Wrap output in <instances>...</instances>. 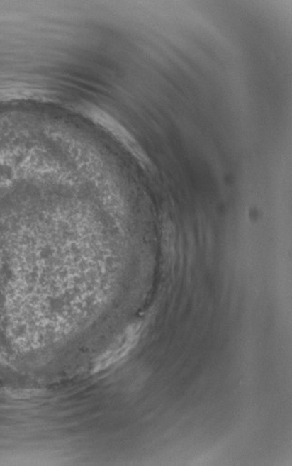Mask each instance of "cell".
Instances as JSON below:
<instances>
[{"instance_id": "6da1fadb", "label": "cell", "mask_w": 292, "mask_h": 466, "mask_svg": "<svg viewBox=\"0 0 292 466\" xmlns=\"http://www.w3.org/2000/svg\"><path fill=\"white\" fill-rule=\"evenodd\" d=\"M136 338V331H133L128 335L125 339L121 340L117 345L113 347L111 350H109L108 352H106L102 357L99 358V362H97L96 367H94V372L105 370V368L108 367L109 365L114 364V362H118V360H120L121 358L124 357V356L129 353L130 350L135 346Z\"/></svg>"}]
</instances>
